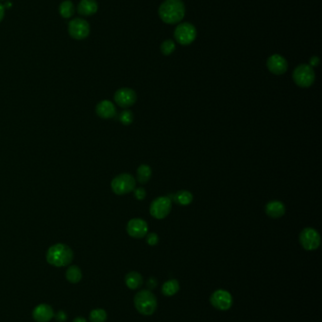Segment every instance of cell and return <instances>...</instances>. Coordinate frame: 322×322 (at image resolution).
Listing matches in <instances>:
<instances>
[{
	"label": "cell",
	"instance_id": "cell-1",
	"mask_svg": "<svg viewBox=\"0 0 322 322\" xmlns=\"http://www.w3.org/2000/svg\"><path fill=\"white\" fill-rule=\"evenodd\" d=\"M159 16L165 24L180 23L185 15V6L183 0H165L159 7Z\"/></svg>",
	"mask_w": 322,
	"mask_h": 322
},
{
	"label": "cell",
	"instance_id": "cell-2",
	"mask_svg": "<svg viewBox=\"0 0 322 322\" xmlns=\"http://www.w3.org/2000/svg\"><path fill=\"white\" fill-rule=\"evenodd\" d=\"M74 259V253L68 245L63 243L51 246L46 253V261L54 267L61 268L68 266Z\"/></svg>",
	"mask_w": 322,
	"mask_h": 322
},
{
	"label": "cell",
	"instance_id": "cell-3",
	"mask_svg": "<svg viewBox=\"0 0 322 322\" xmlns=\"http://www.w3.org/2000/svg\"><path fill=\"white\" fill-rule=\"evenodd\" d=\"M134 301L135 308L143 316H151L158 306L156 297L148 289H143L136 293Z\"/></svg>",
	"mask_w": 322,
	"mask_h": 322
},
{
	"label": "cell",
	"instance_id": "cell-4",
	"mask_svg": "<svg viewBox=\"0 0 322 322\" xmlns=\"http://www.w3.org/2000/svg\"><path fill=\"white\" fill-rule=\"evenodd\" d=\"M293 80L300 88H309L313 85L316 79V74L309 64L298 65L293 72Z\"/></svg>",
	"mask_w": 322,
	"mask_h": 322
},
{
	"label": "cell",
	"instance_id": "cell-5",
	"mask_svg": "<svg viewBox=\"0 0 322 322\" xmlns=\"http://www.w3.org/2000/svg\"><path fill=\"white\" fill-rule=\"evenodd\" d=\"M136 186L135 177L130 173H121L111 183L112 190L116 195H125L134 192Z\"/></svg>",
	"mask_w": 322,
	"mask_h": 322
},
{
	"label": "cell",
	"instance_id": "cell-6",
	"mask_svg": "<svg viewBox=\"0 0 322 322\" xmlns=\"http://www.w3.org/2000/svg\"><path fill=\"white\" fill-rule=\"evenodd\" d=\"M172 208L171 199L167 196H160L152 201L149 207L150 215L157 219L166 218Z\"/></svg>",
	"mask_w": 322,
	"mask_h": 322
},
{
	"label": "cell",
	"instance_id": "cell-7",
	"mask_svg": "<svg viewBox=\"0 0 322 322\" xmlns=\"http://www.w3.org/2000/svg\"><path fill=\"white\" fill-rule=\"evenodd\" d=\"M176 41L182 45H189L197 38V29L190 23H181L174 32Z\"/></svg>",
	"mask_w": 322,
	"mask_h": 322
},
{
	"label": "cell",
	"instance_id": "cell-8",
	"mask_svg": "<svg viewBox=\"0 0 322 322\" xmlns=\"http://www.w3.org/2000/svg\"><path fill=\"white\" fill-rule=\"evenodd\" d=\"M299 243L306 251H315L321 245V236L316 229L307 227L299 234Z\"/></svg>",
	"mask_w": 322,
	"mask_h": 322
},
{
	"label": "cell",
	"instance_id": "cell-9",
	"mask_svg": "<svg viewBox=\"0 0 322 322\" xmlns=\"http://www.w3.org/2000/svg\"><path fill=\"white\" fill-rule=\"evenodd\" d=\"M68 32L73 39H86L90 34V25L82 18H75L68 24Z\"/></svg>",
	"mask_w": 322,
	"mask_h": 322
},
{
	"label": "cell",
	"instance_id": "cell-10",
	"mask_svg": "<svg viewBox=\"0 0 322 322\" xmlns=\"http://www.w3.org/2000/svg\"><path fill=\"white\" fill-rule=\"evenodd\" d=\"M210 302L215 309L227 311L232 306L233 301H232V296L229 291L224 289H218L215 290V292L211 295Z\"/></svg>",
	"mask_w": 322,
	"mask_h": 322
},
{
	"label": "cell",
	"instance_id": "cell-11",
	"mask_svg": "<svg viewBox=\"0 0 322 322\" xmlns=\"http://www.w3.org/2000/svg\"><path fill=\"white\" fill-rule=\"evenodd\" d=\"M114 99L115 102L120 107L128 108L135 105L137 96H136V92L133 89L121 88L115 91Z\"/></svg>",
	"mask_w": 322,
	"mask_h": 322
},
{
	"label": "cell",
	"instance_id": "cell-12",
	"mask_svg": "<svg viewBox=\"0 0 322 322\" xmlns=\"http://www.w3.org/2000/svg\"><path fill=\"white\" fill-rule=\"evenodd\" d=\"M127 232L134 238H143L148 232V223L143 219H132L127 224Z\"/></svg>",
	"mask_w": 322,
	"mask_h": 322
},
{
	"label": "cell",
	"instance_id": "cell-13",
	"mask_svg": "<svg viewBox=\"0 0 322 322\" xmlns=\"http://www.w3.org/2000/svg\"><path fill=\"white\" fill-rule=\"evenodd\" d=\"M267 67L269 72L276 76H281L286 73L288 69L287 61L279 54L270 56L267 61Z\"/></svg>",
	"mask_w": 322,
	"mask_h": 322
},
{
	"label": "cell",
	"instance_id": "cell-14",
	"mask_svg": "<svg viewBox=\"0 0 322 322\" xmlns=\"http://www.w3.org/2000/svg\"><path fill=\"white\" fill-rule=\"evenodd\" d=\"M32 317L35 322H49L54 318L53 308L48 304H39L33 310Z\"/></svg>",
	"mask_w": 322,
	"mask_h": 322
},
{
	"label": "cell",
	"instance_id": "cell-15",
	"mask_svg": "<svg viewBox=\"0 0 322 322\" xmlns=\"http://www.w3.org/2000/svg\"><path fill=\"white\" fill-rule=\"evenodd\" d=\"M95 112L97 116L102 119H113L116 115V108L113 102L109 100H102L96 105Z\"/></svg>",
	"mask_w": 322,
	"mask_h": 322
},
{
	"label": "cell",
	"instance_id": "cell-16",
	"mask_svg": "<svg viewBox=\"0 0 322 322\" xmlns=\"http://www.w3.org/2000/svg\"><path fill=\"white\" fill-rule=\"evenodd\" d=\"M266 213L272 219H279L285 214V206L281 201H270L266 206Z\"/></svg>",
	"mask_w": 322,
	"mask_h": 322
},
{
	"label": "cell",
	"instance_id": "cell-17",
	"mask_svg": "<svg viewBox=\"0 0 322 322\" xmlns=\"http://www.w3.org/2000/svg\"><path fill=\"white\" fill-rule=\"evenodd\" d=\"M98 10V4L95 0H81L78 6V13L82 16L93 15Z\"/></svg>",
	"mask_w": 322,
	"mask_h": 322
},
{
	"label": "cell",
	"instance_id": "cell-18",
	"mask_svg": "<svg viewBox=\"0 0 322 322\" xmlns=\"http://www.w3.org/2000/svg\"><path fill=\"white\" fill-rule=\"evenodd\" d=\"M125 283L130 289H137L143 284V277L137 271H130L125 276Z\"/></svg>",
	"mask_w": 322,
	"mask_h": 322
},
{
	"label": "cell",
	"instance_id": "cell-19",
	"mask_svg": "<svg viewBox=\"0 0 322 322\" xmlns=\"http://www.w3.org/2000/svg\"><path fill=\"white\" fill-rule=\"evenodd\" d=\"M179 290H180V283L176 279L168 280L161 285V293L164 296H174Z\"/></svg>",
	"mask_w": 322,
	"mask_h": 322
},
{
	"label": "cell",
	"instance_id": "cell-20",
	"mask_svg": "<svg viewBox=\"0 0 322 322\" xmlns=\"http://www.w3.org/2000/svg\"><path fill=\"white\" fill-rule=\"evenodd\" d=\"M152 175L151 168L146 164L140 165L137 169V181L140 184H147Z\"/></svg>",
	"mask_w": 322,
	"mask_h": 322
},
{
	"label": "cell",
	"instance_id": "cell-21",
	"mask_svg": "<svg viewBox=\"0 0 322 322\" xmlns=\"http://www.w3.org/2000/svg\"><path fill=\"white\" fill-rule=\"evenodd\" d=\"M75 12H76L75 6H74L73 2L70 0H66V1L62 2L59 7V13L62 17H64L66 19L72 17Z\"/></svg>",
	"mask_w": 322,
	"mask_h": 322
},
{
	"label": "cell",
	"instance_id": "cell-22",
	"mask_svg": "<svg viewBox=\"0 0 322 322\" xmlns=\"http://www.w3.org/2000/svg\"><path fill=\"white\" fill-rule=\"evenodd\" d=\"M66 277L69 283H79L82 278V272L78 266H70L67 271Z\"/></svg>",
	"mask_w": 322,
	"mask_h": 322
},
{
	"label": "cell",
	"instance_id": "cell-23",
	"mask_svg": "<svg viewBox=\"0 0 322 322\" xmlns=\"http://www.w3.org/2000/svg\"><path fill=\"white\" fill-rule=\"evenodd\" d=\"M173 200L181 206H188L193 201V195L188 191H180L175 194Z\"/></svg>",
	"mask_w": 322,
	"mask_h": 322
},
{
	"label": "cell",
	"instance_id": "cell-24",
	"mask_svg": "<svg viewBox=\"0 0 322 322\" xmlns=\"http://www.w3.org/2000/svg\"><path fill=\"white\" fill-rule=\"evenodd\" d=\"M90 322H105L107 321V313L103 309H94L90 313Z\"/></svg>",
	"mask_w": 322,
	"mask_h": 322
},
{
	"label": "cell",
	"instance_id": "cell-25",
	"mask_svg": "<svg viewBox=\"0 0 322 322\" xmlns=\"http://www.w3.org/2000/svg\"><path fill=\"white\" fill-rule=\"evenodd\" d=\"M176 50V43L172 40H165L161 44V52L164 56H169Z\"/></svg>",
	"mask_w": 322,
	"mask_h": 322
},
{
	"label": "cell",
	"instance_id": "cell-26",
	"mask_svg": "<svg viewBox=\"0 0 322 322\" xmlns=\"http://www.w3.org/2000/svg\"><path fill=\"white\" fill-rule=\"evenodd\" d=\"M118 120L122 125L130 126L134 122V113L129 109H125L119 114Z\"/></svg>",
	"mask_w": 322,
	"mask_h": 322
},
{
	"label": "cell",
	"instance_id": "cell-27",
	"mask_svg": "<svg viewBox=\"0 0 322 322\" xmlns=\"http://www.w3.org/2000/svg\"><path fill=\"white\" fill-rule=\"evenodd\" d=\"M146 240H147V243L148 245L155 246V245L158 244V242H159V236L155 233H149V234H147V236H146Z\"/></svg>",
	"mask_w": 322,
	"mask_h": 322
},
{
	"label": "cell",
	"instance_id": "cell-28",
	"mask_svg": "<svg viewBox=\"0 0 322 322\" xmlns=\"http://www.w3.org/2000/svg\"><path fill=\"white\" fill-rule=\"evenodd\" d=\"M135 192V198L139 201H142L146 198L147 196V193H146V190L144 188H137V189H135L134 190Z\"/></svg>",
	"mask_w": 322,
	"mask_h": 322
},
{
	"label": "cell",
	"instance_id": "cell-29",
	"mask_svg": "<svg viewBox=\"0 0 322 322\" xmlns=\"http://www.w3.org/2000/svg\"><path fill=\"white\" fill-rule=\"evenodd\" d=\"M56 320L59 322H65L67 320H68V317H67V314L64 312V311H59L56 315H54Z\"/></svg>",
	"mask_w": 322,
	"mask_h": 322
},
{
	"label": "cell",
	"instance_id": "cell-30",
	"mask_svg": "<svg viewBox=\"0 0 322 322\" xmlns=\"http://www.w3.org/2000/svg\"><path fill=\"white\" fill-rule=\"evenodd\" d=\"M147 285H148V287L149 289H153V288H155V287L157 286V281H156V279H155L154 277H150V278L148 279V282H147Z\"/></svg>",
	"mask_w": 322,
	"mask_h": 322
},
{
	"label": "cell",
	"instance_id": "cell-31",
	"mask_svg": "<svg viewBox=\"0 0 322 322\" xmlns=\"http://www.w3.org/2000/svg\"><path fill=\"white\" fill-rule=\"evenodd\" d=\"M320 64V58L317 57V56H314L310 59V62H309V65L311 67H317L318 65Z\"/></svg>",
	"mask_w": 322,
	"mask_h": 322
},
{
	"label": "cell",
	"instance_id": "cell-32",
	"mask_svg": "<svg viewBox=\"0 0 322 322\" xmlns=\"http://www.w3.org/2000/svg\"><path fill=\"white\" fill-rule=\"evenodd\" d=\"M4 16H5V8H4V6L0 3V22L3 20Z\"/></svg>",
	"mask_w": 322,
	"mask_h": 322
},
{
	"label": "cell",
	"instance_id": "cell-33",
	"mask_svg": "<svg viewBox=\"0 0 322 322\" xmlns=\"http://www.w3.org/2000/svg\"><path fill=\"white\" fill-rule=\"evenodd\" d=\"M73 322H87V321L85 319H83V318L79 317V318H76Z\"/></svg>",
	"mask_w": 322,
	"mask_h": 322
},
{
	"label": "cell",
	"instance_id": "cell-34",
	"mask_svg": "<svg viewBox=\"0 0 322 322\" xmlns=\"http://www.w3.org/2000/svg\"><path fill=\"white\" fill-rule=\"evenodd\" d=\"M6 6H7V8H11L12 4L11 3H6Z\"/></svg>",
	"mask_w": 322,
	"mask_h": 322
}]
</instances>
